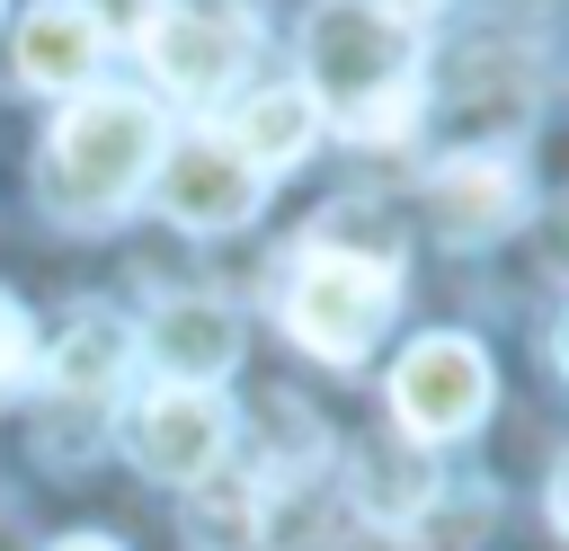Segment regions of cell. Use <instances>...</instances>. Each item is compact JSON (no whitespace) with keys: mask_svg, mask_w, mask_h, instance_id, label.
<instances>
[{"mask_svg":"<svg viewBox=\"0 0 569 551\" xmlns=\"http://www.w3.org/2000/svg\"><path fill=\"white\" fill-rule=\"evenodd\" d=\"M320 124H338L347 142H409L418 107H427V71H418V27H400L373 0H320L302 18V80H293Z\"/></svg>","mask_w":569,"mask_h":551,"instance_id":"6da1fadb","label":"cell"},{"mask_svg":"<svg viewBox=\"0 0 569 551\" xmlns=\"http://www.w3.org/2000/svg\"><path fill=\"white\" fill-rule=\"evenodd\" d=\"M160 107L142 89H71V107L53 116L44 133V204L62 222H116L142 187H151V160H160Z\"/></svg>","mask_w":569,"mask_h":551,"instance_id":"7a4b0ae2","label":"cell"},{"mask_svg":"<svg viewBox=\"0 0 569 551\" xmlns=\"http://www.w3.org/2000/svg\"><path fill=\"white\" fill-rule=\"evenodd\" d=\"M400 302V249H347V240H302V258L276 284V320L302 355L356 364Z\"/></svg>","mask_w":569,"mask_h":551,"instance_id":"3957f363","label":"cell"},{"mask_svg":"<svg viewBox=\"0 0 569 551\" xmlns=\"http://www.w3.org/2000/svg\"><path fill=\"white\" fill-rule=\"evenodd\" d=\"M133 44L169 98H231L249 53H258V27L240 0H151Z\"/></svg>","mask_w":569,"mask_h":551,"instance_id":"277c9868","label":"cell"},{"mask_svg":"<svg viewBox=\"0 0 569 551\" xmlns=\"http://www.w3.org/2000/svg\"><path fill=\"white\" fill-rule=\"evenodd\" d=\"M258 196H267V178L240 160V142H231L222 124L178 133V142H160V160H151V204H160L178 231H240V222L258 213Z\"/></svg>","mask_w":569,"mask_h":551,"instance_id":"5b68a950","label":"cell"},{"mask_svg":"<svg viewBox=\"0 0 569 551\" xmlns=\"http://www.w3.org/2000/svg\"><path fill=\"white\" fill-rule=\"evenodd\" d=\"M124 462L151 471V480H204L222 453H231V409L222 391H196V382H160L142 400H124V427H116Z\"/></svg>","mask_w":569,"mask_h":551,"instance_id":"8992f818","label":"cell"},{"mask_svg":"<svg viewBox=\"0 0 569 551\" xmlns=\"http://www.w3.org/2000/svg\"><path fill=\"white\" fill-rule=\"evenodd\" d=\"M391 418L418 435V444H445V435H471L489 418V355L462 338V329H436L400 355L391 373Z\"/></svg>","mask_w":569,"mask_h":551,"instance_id":"52a82bcc","label":"cell"},{"mask_svg":"<svg viewBox=\"0 0 569 551\" xmlns=\"http://www.w3.org/2000/svg\"><path fill=\"white\" fill-rule=\"evenodd\" d=\"M133 364H151L160 382L213 391V382L240 364V311L213 302V293H169V302H151V320L133 329Z\"/></svg>","mask_w":569,"mask_h":551,"instance_id":"ba28073f","label":"cell"},{"mask_svg":"<svg viewBox=\"0 0 569 551\" xmlns=\"http://www.w3.org/2000/svg\"><path fill=\"white\" fill-rule=\"evenodd\" d=\"M427 213H436V231L453 249H480V240L516 231L525 222V169H516V151H453V160H436Z\"/></svg>","mask_w":569,"mask_h":551,"instance_id":"9c48e42d","label":"cell"},{"mask_svg":"<svg viewBox=\"0 0 569 551\" xmlns=\"http://www.w3.org/2000/svg\"><path fill=\"white\" fill-rule=\"evenodd\" d=\"M124 373H133V320L89 302V311H71V329L44 347V373H36V382H53L62 400H116Z\"/></svg>","mask_w":569,"mask_h":551,"instance_id":"30bf717a","label":"cell"},{"mask_svg":"<svg viewBox=\"0 0 569 551\" xmlns=\"http://www.w3.org/2000/svg\"><path fill=\"white\" fill-rule=\"evenodd\" d=\"M98 53H107V27H98L89 0H36V9L18 18V71H27L36 89H62V98L89 89Z\"/></svg>","mask_w":569,"mask_h":551,"instance_id":"8fae6325","label":"cell"},{"mask_svg":"<svg viewBox=\"0 0 569 551\" xmlns=\"http://www.w3.org/2000/svg\"><path fill=\"white\" fill-rule=\"evenodd\" d=\"M222 133L240 142V160H249L258 178H276V169H293V160L320 142V107H311L293 80H276V89H249Z\"/></svg>","mask_w":569,"mask_h":551,"instance_id":"7c38bea8","label":"cell"},{"mask_svg":"<svg viewBox=\"0 0 569 551\" xmlns=\"http://www.w3.org/2000/svg\"><path fill=\"white\" fill-rule=\"evenodd\" d=\"M258 524H267V489L258 480H240V471H204V480H187V542L196 551H249L258 542Z\"/></svg>","mask_w":569,"mask_h":551,"instance_id":"4fadbf2b","label":"cell"},{"mask_svg":"<svg viewBox=\"0 0 569 551\" xmlns=\"http://www.w3.org/2000/svg\"><path fill=\"white\" fill-rule=\"evenodd\" d=\"M36 373H44V338H36V320L18 311V293H0V400H27Z\"/></svg>","mask_w":569,"mask_h":551,"instance_id":"5bb4252c","label":"cell"},{"mask_svg":"<svg viewBox=\"0 0 569 551\" xmlns=\"http://www.w3.org/2000/svg\"><path fill=\"white\" fill-rule=\"evenodd\" d=\"M373 9H391L400 27H427V9H445V0H373Z\"/></svg>","mask_w":569,"mask_h":551,"instance_id":"9a60e30c","label":"cell"},{"mask_svg":"<svg viewBox=\"0 0 569 551\" xmlns=\"http://www.w3.org/2000/svg\"><path fill=\"white\" fill-rule=\"evenodd\" d=\"M53 551H124V542H107V533H71V542H53Z\"/></svg>","mask_w":569,"mask_h":551,"instance_id":"2e32d148","label":"cell"},{"mask_svg":"<svg viewBox=\"0 0 569 551\" xmlns=\"http://www.w3.org/2000/svg\"><path fill=\"white\" fill-rule=\"evenodd\" d=\"M0 9H9V0H0Z\"/></svg>","mask_w":569,"mask_h":551,"instance_id":"e0dca14e","label":"cell"}]
</instances>
